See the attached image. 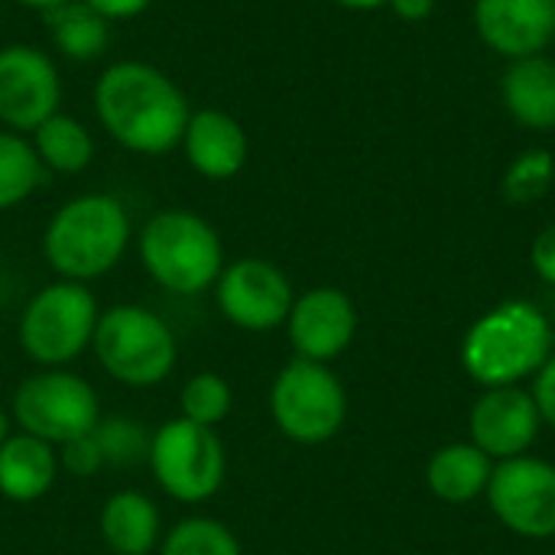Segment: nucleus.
I'll return each mask as SVG.
<instances>
[{
  "mask_svg": "<svg viewBox=\"0 0 555 555\" xmlns=\"http://www.w3.org/2000/svg\"><path fill=\"white\" fill-rule=\"evenodd\" d=\"M94 111L124 150L143 156L176 150L192 117L182 88L146 62H114L104 68L94 85Z\"/></svg>",
  "mask_w": 555,
  "mask_h": 555,
  "instance_id": "nucleus-1",
  "label": "nucleus"
},
{
  "mask_svg": "<svg viewBox=\"0 0 555 555\" xmlns=\"http://www.w3.org/2000/svg\"><path fill=\"white\" fill-rule=\"evenodd\" d=\"M553 354V328L543 309L527 299H507L485 312L462 341V367L485 390L517 387Z\"/></svg>",
  "mask_w": 555,
  "mask_h": 555,
  "instance_id": "nucleus-2",
  "label": "nucleus"
},
{
  "mask_svg": "<svg viewBox=\"0 0 555 555\" xmlns=\"http://www.w3.org/2000/svg\"><path fill=\"white\" fill-rule=\"evenodd\" d=\"M130 244V215L114 195H78L65 202L42 234V257L59 280L91 283L111 273Z\"/></svg>",
  "mask_w": 555,
  "mask_h": 555,
  "instance_id": "nucleus-3",
  "label": "nucleus"
},
{
  "mask_svg": "<svg viewBox=\"0 0 555 555\" xmlns=\"http://www.w3.org/2000/svg\"><path fill=\"white\" fill-rule=\"evenodd\" d=\"M140 263L166 293L198 296L218 283L224 270V247L218 231L202 215L169 208L143 224Z\"/></svg>",
  "mask_w": 555,
  "mask_h": 555,
  "instance_id": "nucleus-4",
  "label": "nucleus"
},
{
  "mask_svg": "<svg viewBox=\"0 0 555 555\" xmlns=\"http://www.w3.org/2000/svg\"><path fill=\"white\" fill-rule=\"evenodd\" d=\"M91 351L111 380L133 390L163 384L179 361V341L169 322L159 312L133 302L101 312Z\"/></svg>",
  "mask_w": 555,
  "mask_h": 555,
  "instance_id": "nucleus-5",
  "label": "nucleus"
},
{
  "mask_svg": "<svg viewBox=\"0 0 555 555\" xmlns=\"http://www.w3.org/2000/svg\"><path fill=\"white\" fill-rule=\"evenodd\" d=\"M101 309L88 283L55 280L29 296L16 322L23 354L39 367H65L91 351Z\"/></svg>",
  "mask_w": 555,
  "mask_h": 555,
  "instance_id": "nucleus-6",
  "label": "nucleus"
},
{
  "mask_svg": "<svg viewBox=\"0 0 555 555\" xmlns=\"http://www.w3.org/2000/svg\"><path fill=\"white\" fill-rule=\"evenodd\" d=\"M10 416L20 433L62 449L94 433L101 423V400L85 377L65 367H39L13 390Z\"/></svg>",
  "mask_w": 555,
  "mask_h": 555,
  "instance_id": "nucleus-7",
  "label": "nucleus"
},
{
  "mask_svg": "<svg viewBox=\"0 0 555 555\" xmlns=\"http://www.w3.org/2000/svg\"><path fill=\"white\" fill-rule=\"evenodd\" d=\"M273 426L296 446H322L335 439L348 420V393L328 364L293 358L270 387Z\"/></svg>",
  "mask_w": 555,
  "mask_h": 555,
  "instance_id": "nucleus-8",
  "label": "nucleus"
},
{
  "mask_svg": "<svg viewBox=\"0 0 555 555\" xmlns=\"http://www.w3.org/2000/svg\"><path fill=\"white\" fill-rule=\"evenodd\" d=\"M146 465L166 498L179 504H205L224 485L228 452L215 429L176 416L153 433Z\"/></svg>",
  "mask_w": 555,
  "mask_h": 555,
  "instance_id": "nucleus-9",
  "label": "nucleus"
},
{
  "mask_svg": "<svg viewBox=\"0 0 555 555\" xmlns=\"http://www.w3.org/2000/svg\"><path fill=\"white\" fill-rule=\"evenodd\" d=\"M293 299L296 293H293L289 276L263 257H241L234 263H224L215 283L218 312L234 328L254 332V335L286 325Z\"/></svg>",
  "mask_w": 555,
  "mask_h": 555,
  "instance_id": "nucleus-10",
  "label": "nucleus"
},
{
  "mask_svg": "<svg viewBox=\"0 0 555 555\" xmlns=\"http://www.w3.org/2000/svg\"><path fill=\"white\" fill-rule=\"evenodd\" d=\"M485 494L511 533L524 540L555 537V465L530 455L498 462Z\"/></svg>",
  "mask_w": 555,
  "mask_h": 555,
  "instance_id": "nucleus-11",
  "label": "nucleus"
},
{
  "mask_svg": "<svg viewBox=\"0 0 555 555\" xmlns=\"http://www.w3.org/2000/svg\"><path fill=\"white\" fill-rule=\"evenodd\" d=\"M286 335L302 361L332 364L358 335V309L348 293L335 286H315L293 299L286 315Z\"/></svg>",
  "mask_w": 555,
  "mask_h": 555,
  "instance_id": "nucleus-12",
  "label": "nucleus"
},
{
  "mask_svg": "<svg viewBox=\"0 0 555 555\" xmlns=\"http://www.w3.org/2000/svg\"><path fill=\"white\" fill-rule=\"evenodd\" d=\"M59 72L36 46L0 49V124L13 130H36L59 114Z\"/></svg>",
  "mask_w": 555,
  "mask_h": 555,
  "instance_id": "nucleus-13",
  "label": "nucleus"
},
{
  "mask_svg": "<svg viewBox=\"0 0 555 555\" xmlns=\"http://www.w3.org/2000/svg\"><path fill=\"white\" fill-rule=\"evenodd\" d=\"M540 410L533 403V393L520 387H491L485 390L472 413H468V433L472 442L494 462H507L517 455H527L530 446L540 436Z\"/></svg>",
  "mask_w": 555,
  "mask_h": 555,
  "instance_id": "nucleus-14",
  "label": "nucleus"
},
{
  "mask_svg": "<svg viewBox=\"0 0 555 555\" xmlns=\"http://www.w3.org/2000/svg\"><path fill=\"white\" fill-rule=\"evenodd\" d=\"M475 29L511 62L543 55L555 39V0H475Z\"/></svg>",
  "mask_w": 555,
  "mask_h": 555,
  "instance_id": "nucleus-15",
  "label": "nucleus"
},
{
  "mask_svg": "<svg viewBox=\"0 0 555 555\" xmlns=\"http://www.w3.org/2000/svg\"><path fill=\"white\" fill-rule=\"evenodd\" d=\"M182 150L189 166L211 179H234L247 163V133L244 127L224 111H198L189 117L182 133Z\"/></svg>",
  "mask_w": 555,
  "mask_h": 555,
  "instance_id": "nucleus-16",
  "label": "nucleus"
},
{
  "mask_svg": "<svg viewBox=\"0 0 555 555\" xmlns=\"http://www.w3.org/2000/svg\"><path fill=\"white\" fill-rule=\"evenodd\" d=\"M163 533L156 501L137 488L111 494L98 514V537L111 555H153L163 543Z\"/></svg>",
  "mask_w": 555,
  "mask_h": 555,
  "instance_id": "nucleus-17",
  "label": "nucleus"
},
{
  "mask_svg": "<svg viewBox=\"0 0 555 555\" xmlns=\"http://www.w3.org/2000/svg\"><path fill=\"white\" fill-rule=\"evenodd\" d=\"M59 472V449L36 436L13 433L0 446V494L13 504L42 501L55 488Z\"/></svg>",
  "mask_w": 555,
  "mask_h": 555,
  "instance_id": "nucleus-18",
  "label": "nucleus"
},
{
  "mask_svg": "<svg viewBox=\"0 0 555 555\" xmlns=\"http://www.w3.org/2000/svg\"><path fill=\"white\" fill-rule=\"evenodd\" d=\"M507 114L530 130H555V59H514L501 78Z\"/></svg>",
  "mask_w": 555,
  "mask_h": 555,
  "instance_id": "nucleus-19",
  "label": "nucleus"
},
{
  "mask_svg": "<svg viewBox=\"0 0 555 555\" xmlns=\"http://www.w3.org/2000/svg\"><path fill=\"white\" fill-rule=\"evenodd\" d=\"M491 472V459L475 442H452L429 459L426 485L446 504H472L488 491Z\"/></svg>",
  "mask_w": 555,
  "mask_h": 555,
  "instance_id": "nucleus-20",
  "label": "nucleus"
},
{
  "mask_svg": "<svg viewBox=\"0 0 555 555\" xmlns=\"http://www.w3.org/2000/svg\"><path fill=\"white\" fill-rule=\"evenodd\" d=\"M46 29L68 59L88 62L107 46V20L85 0H65L46 10Z\"/></svg>",
  "mask_w": 555,
  "mask_h": 555,
  "instance_id": "nucleus-21",
  "label": "nucleus"
},
{
  "mask_svg": "<svg viewBox=\"0 0 555 555\" xmlns=\"http://www.w3.org/2000/svg\"><path fill=\"white\" fill-rule=\"evenodd\" d=\"M33 150L39 156V163L52 172H81L91 156H94V140L91 133L68 114H52L49 120H42L33 130Z\"/></svg>",
  "mask_w": 555,
  "mask_h": 555,
  "instance_id": "nucleus-22",
  "label": "nucleus"
},
{
  "mask_svg": "<svg viewBox=\"0 0 555 555\" xmlns=\"http://www.w3.org/2000/svg\"><path fill=\"white\" fill-rule=\"evenodd\" d=\"M159 555H244L234 530L215 517H185L163 533Z\"/></svg>",
  "mask_w": 555,
  "mask_h": 555,
  "instance_id": "nucleus-23",
  "label": "nucleus"
},
{
  "mask_svg": "<svg viewBox=\"0 0 555 555\" xmlns=\"http://www.w3.org/2000/svg\"><path fill=\"white\" fill-rule=\"evenodd\" d=\"M234 410V390L231 384L215 374V371H198L182 384L179 393V416L205 426V429H218Z\"/></svg>",
  "mask_w": 555,
  "mask_h": 555,
  "instance_id": "nucleus-24",
  "label": "nucleus"
},
{
  "mask_svg": "<svg viewBox=\"0 0 555 555\" xmlns=\"http://www.w3.org/2000/svg\"><path fill=\"white\" fill-rule=\"evenodd\" d=\"M42 169L46 166L23 137L0 133V211L16 208L33 195L42 182Z\"/></svg>",
  "mask_w": 555,
  "mask_h": 555,
  "instance_id": "nucleus-25",
  "label": "nucleus"
},
{
  "mask_svg": "<svg viewBox=\"0 0 555 555\" xmlns=\"http://www.w3.org/2000/svg\"><path fill=\"white\" fill-rule=\"evenodd\" d=\"M555 179V156L543 146L524 150L504 172L501 192L511 205H533L540 202Z\"/></svg>",
  "mask_w": 555,
  "mask_h": 555,
  "instance_id": "nucleus-26",
  "label": "nucleus"
},
{
  "mask_svg": "<svg viewBox=\"0 0 555 555\" xmlns=\"http://www.w3.org/2000/svg\"><path fill=\"white\" fill-rule=\"evenodd\" d=\"M98 449L104 455V465H137L150 455V433L127 416H101L94 426Z\"/></svg>",
  "mask_w": 555,
  "mask_h": 555,
  "instance_id": "nucleus-27",
  "label": "nucleus"
},
{
  "mask_svg": "<svg viewBox=\"0 0 555 555\" xmlns=\"http://www.w3.org/2000/svg\"><path fill=\"white\" fill-rule=\"evenodd\" d=\"M59 465H62V472H68V475H75V478H94L101 468H107V465H104V455H101V449H98L94 433H88V436H81V439L62 446V449H59Z\"/></svg>",
  "mask_w": 555,
  "mask_h": 555,
  "instance_id": "nucleus-28",
  "label": "nucleus"
},
{
  "mask_svg": "<svg viewBox=\"0 0 555 555\" xmlns=\"http://www.w3.org/2000/svg\"><path fill=\"white\" fill-rule=\"evenodd\" d=\"M533 377V403L540 410V420L555 429V354L546 358V364Z\"/></svg>",
  "mask_w": 555,
  "mask_h": 555,
  "instance_id": "nucleus-29",
  "label": "nucleus"
},
{
  "mask_svg": "<svg viewBox=\"0 0 555 555\" xmlns=\"http://www.w3.org/2000/svg\"><path fill=\"white\" fill-rule=\"evenodd\" d=\"M530 260H533V270L543 283L555 286V224L543 228L533 241V250H530Z\"/></svg>",
  "mask_w": 555,
  "mask_h": 555,
  "instance_id": "nucleus-30",
  "label": "nucleus"
},
{
  "mask_svg": "<svg viewBox=\"0 0 555 555\" xmlns=\"http://www.w3.org/2000/svg\"><path fill=\"white\" fill-rule=\"evenodd\" d=\"M85 3H91L111 23V20H130L137 13H143L153 0H85Z\"/></svg>",
  "mask_w": 555,
  "mask_h": 555,
  "instance_id": "nucleus-31",
  "label": "nucleus"
},
{
  "mask_svg": "<svg viewBox=\"0 0 555 555\" xmlns=\"http://www.w3.org/2000/svg\"><path fill=\"white\" fill-rule=\"evenodd\" d=\"M387 7H390L400 20L420 23V20H426V16L436 10V0H390Z\"/></svg>",
  "mask_w": 555,
  "mask_h": 555,
  "instance_id": "nucleus-32",
  "label": "nucleus"
},
{
  "mask_svg": "<svg viewBox=\"0 0 555 555\" xmlns=\"http://www.w3.org/2000/svg\"><path fill=\"white\" fill-rule=\"evenodd\" d=\"M338 7H348V10H380L387 7L390 0H335Z\"/></svg>",
  "mask_w": 555,
  "mask_h": 555,
  "instance_id": "nucleus-33",
  "label": "nucleus"
},
{
  "mask_svg": "<svg viewBox=\"0 0 555 555\" xmlns=\"http://www.w3.org/2000/svg\"><path fill=\"white\" fill-rule=\"evenodd\" d=\"M13 436V416L0 406V446Z\"/></svg>",
  "mask_w": 555,
  "mask_h": 555,
  "instance_id": "nucleus-34",
  "label": "nucleus"
},
{
  "mask_svg": "<svg viewBox=\"0 0 555 555\" xmlns=\"http://www.w3.org/2000/svg\"><path fill=\"white\" fill-rule=\"evenodd\" d=\"M16 3H23V7H36V10H52V7H59V3H65V0H16Z\"/></svg>",
  "mask_w": 555,
  "mask_h": 555,
  "instance_id": "nucleus-35",
  "label": "nucleus"
}]
</instances>
